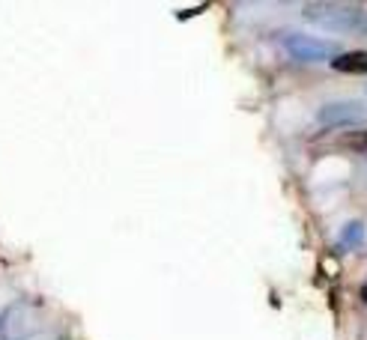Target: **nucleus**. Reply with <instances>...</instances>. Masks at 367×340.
<instances>
[{
	"mask_svg": "<svg viewBox=\"0 0 367 340\" xmlns=\"http://www.w3.org/2000/svg\"><path fill=\"white\" fill-rule=\"evenodd\" d=\"M302 15L311 24L332 30V33H359L367 36V9L355 3H337V0H314L302 6Z\"/></svg>",
	"mask_w": 367,
	"mask_h": 340,
	"instance_id": "f257e3e1",
	"label": "nucleus"
},
{
	"mask_svg": "<svg viewBox=\"0 0 367 340\" xmlns=\"http://www.w3.org/2000/svg\"><path fill=\"white\" fill-rule=\"evenodd\" d=\"M284 48L287 54L296 60H305V63H320V60H332L334 57V42L311 33H287L284 36Z\"/></svg>",
	"mask_w": 367,
	"mask_h": 340,
	"instance_id": "f03ea898",
	"label": "nucleus"
},
{
	"mask_svg": "<svg viewBox=\"0 0 367 340\" xmlns=\"http://www.w3.org/2000/svg\"><path fill=\"white\" fill-rule=\"evenodd\" d=\"M364 114H367V108L361 102H329L320 108L316 119L325 128H341V126H355L359 119H364Z\"/></svg>",
	"mask_w": 367,
	"mask_h": 340,
	"instance_id": "7ed1b4c3",
	"label": "nucleus"
},
{
	"mask_svg": "<svg viewBox=\"0 0 367 340\" xmlns=\"http://www.w3.org/2000/svg\"><path fill=\"white\" fill-rule=\"evenodd\" d=\"M332 69L341 75H367V51H341L332 57Z\"/></svg>",
	"mask_w": 367,
	"mask_h": 340,
	"instance_id": "20e7f679",
	"label": "nucleus"
},
{
	"mask_svg": "<svg viewBox=\"0 0 367 340\" xmlns=\"http://www.w3.org/2000/svg\"><path fill=\"white\" fill-rule=\"evenodd\" d=\"M364 233H367L364 221H346L341 236H337V245H341L343 251H355V248L364 245Z\"/></svg>",
	"mask_w": 367,
	"mask_h": 340,
	"instance_id": "39448f33",
	"label": "nucleus"
},
{
	"mask_svg": "<svg viewBox=\"0 0 367 340\" xmlns=\"http://www.w3.org/2000/svg\"><path fill=\"white\" fill-rule=\"evenodd\" d=\"M343 146H350V149H361V153H367V128H359V132H350V135H343Z\"/></svg>",
	"mask_w": 367,
	"mask_h": 340,
	"instance_id": "423d86ee",
	"label": "nucleus"
},
{
	"mask_svg": "<svg viewBox=\"0 0 367 340\" xmlns=\"http://www.w3.org/2000/svg\"><path fill=\"white\" fill-rule=\"evenodd\" d=\"M361 298H364V302H367V287H361Z\"/></svg>",
	"mask_w": 367,
	"mask_h": 340,
	"instance_id": "0eeeda50",
	"label": "nucleus"
}]
</instances>
